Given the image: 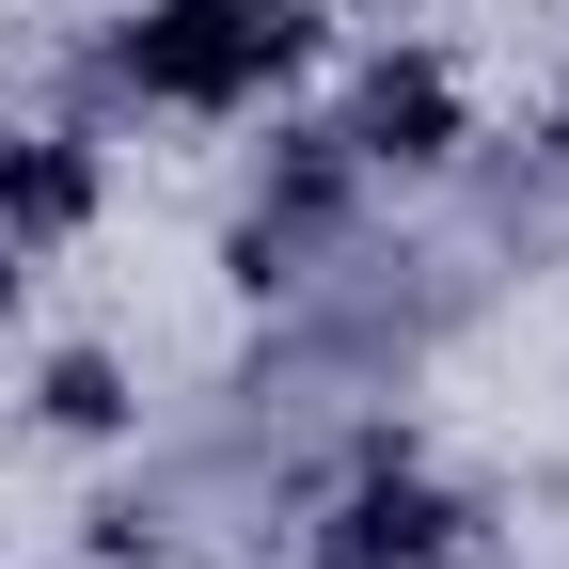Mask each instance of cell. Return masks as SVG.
Returning a JSON list of instances; mask_svg holds the SVG:
<instances>
[{
	"label": "cell",
	"instance_id": "6da1fadb",
	"mask_svg": "<svg viewBox=\"0 0 569 569\" xmlns=\"http://www.w3.org/2000/svg\"><path fill=\"white\" fill-rule=\"evenodd\" d=\"M301 48H317V0H142V17L111 32V63H127L159 111H238V96H269Z\"/></svg>",
	"mask_w": 569,
	"mask_h": 569
},
{
	"label": "cell",
	"instance_id": "8992f818",
	"mask_svg": "<svg viewBox=\"0 0 569 569\" xmlns=\"http://www.w3.org/2000/svg\"><path fill=\"white\" fill-rule=\"evenodd\" d=\"M0 301H17V253H0Z\"/></svg>",
	"mask_w": 569,
	"mask_h": 569
},
{
	"label": "cell",
	"instance_id": "3957f363",
	"mask_svg": "<svg viewBox=\"0 0 569 569\" xmlns=\"http://www.w3.org/2000/svg\"><path fill=\"white\" fill-rule=\"evenodd\" d=\"M332 142H348L365 174H427V159H459V80H443V63H380L365 111H348Z\"/></svg>",
	"mask_w": 569,
	"mask_h": 569
},
{
	"label": "cell",
	"instance_id": "277c9868",
	"mask_svg": "<svg viewBox=\"0 0 569 569\" xmlns=\"http://www.w3.org/2000/svg\"><path fill=\"white\" fill-rule=\"evenodd\" d=\"M80 222H96V159L80 142H48V127L0 142V238L32 253V238H80Z\"/></svg>",
	"mask_w": 569,
	"mask_h": 569
},
{
	"label": "cell",
	"instance_id": "7a4b0ae2",
	"mask_svg": "<svg viewBox=\"0 0 569 569\" xmlns=\"http://www.w3.org/2000/svg\"><path fill=\"white\" fill-rule=\"evenodd\" d=\"M443 553H459V507H443L427 475H396V459L317 522V569H443Z\"/></svg>",
	"mask_w": 569,
	"mask_h": 569
},
{
	"label": "cell",
	"instance_id": "5b68a950",
	"mask_svg": "<svg viewBox=\"0 0 569 569\" xmlns=\"http://www.w3.org/2000/svg\"><path fill=\"white\" fill-rule=\"evenodd\" d=\"M32 411H48V427H63V443H111V427H127V380H111V365H96V348H63V365H48V380H32Z\"/></svg>",
	"mask_w": 569,
	"mask_h": 569
}]
</instances>
